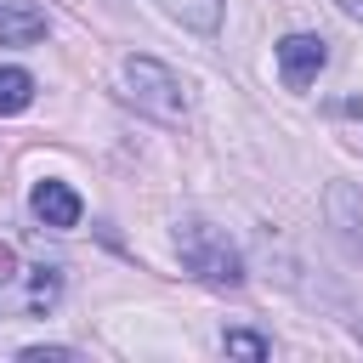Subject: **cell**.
<instances>
[{
	"mask_svg": "<svg viewBox=\"0 0 363 363\" xmlns=\"http://www.w3.org/2000/svg\"><path fill=\"white\" fill-rule=\"evenodd\" d=\"M176 255H182V267L199 284H210V289H244V255H238V244L221 227H210L204 216L176 221Z\"/></svg>",
	"mask_w": 363,
	"mask_h": 363,
	"instance_id": "obj_1",
	"label": "cell"
},
{
	"mask_svg": "<svg viewBox=\"0 0 363 363\" xmlns=\"http://www.w3.org/2000/svg\"><path fill=\"white\" fill-rule=\"evenodd\" d=\"M119 91H125V102L136 113H147L159 125H182L187 119V85L153 57H125L119 62Z\"/></svg>",
	"mask_w": 363,
	"mask_h": 363,
	"instance_id": "obj_2",
	"label": "cell"
},
{
	"mask_svg": "<svg viewBox=\"0 0 363 363\" xmlns=\"http://www.w3.org/2000/svg\"><path fill=\"white\" fill-rule=\"evenodd\" d=\"M329 62V40L323 34H284L278 40V79L289 91H306Z\"/></svg>",
	"mask_w": 363,
	"mask_h": 363,
	"instance_id": "obj_3",
	"label": "cell"
},
{
	"mask_svg": "<svg viewBox=\"0 0 363 363\" xmlns=\"http://www.w3.org/2000/svg\"><path fill=\"white\" fill-rule=\"evenodd\" d=\"M28 210L45 221V227H57V233H68V227H79V193L68 187V182H57V176H45V182H34V193H28Z\"/></svg>",
	"mask_w": 363,
	"mask_h": 363,
	"instance_id": "obj_4",
	"label": "cell"
},
{
	"mask_svg": "<svg viewBox=\"0 0 363 363\" xmlns=\"http://www.w3.org/2000/svg\"><path fill=\"white\" fill-rule=\"evenodd\" d=\"M45 40V11L34 0H6L0 6V45H40Z\"/></svg>",
	"mask_w": 363,
	"mask_h": 363,
	"instance_id": "obj_5",
	"label": "cell"
},
{
	"mask_svg": "<svg viewBox=\"0 0 363 363\" xmlns=\"http://www.w3.org/2000/svg\"><path fill=\"white\" fill-rule=\"evenodd\" d=\"M57 301H62V267H45V261L28 267V295H23V306L40 318V312H51Z\"/></svg>",
	"mask_w": 363,
	"mask_h": 363,
	"instance_id": "obj_6",
	"label": "cell"
},
{
	"mask_svg": "<svg viewBox=\"0 0 363 363\" xmlns=\"http://www.w3.org/2000/svg\"><path fill=\"white\" fill-rule=\"evenodd\" d=\"M182 28H193V34H216L221 28V0H159Z\"/></svg>",
	"mask_w": 363,
	"mask_h": 363,
	"instance_id": "obj_7",
	"label": "cell"
},
{
	"mask_svg": "<svg viewBox=\"0 0 363 363\" xmlns=\"http://www.w3.org/2000/svg\"><path fill=\"white\" fill-rule=\"evenodd\" d=\"M34 102V74L28 68H0V119H17Z\"/></svg>",
	"mask_w": 363,
	"mask_h": 363,
	"instance_id": "obj_8",
	"label": "cell"
},
{
	"mask_svg": "<svg viewBox=\"0 0 363 363\" xmlns=\"http://www.w3.org/2000/svg\"><path fill=\"white\" fill-rule=\"evenodd\" d=\"M221 352H233V357H272V340L255 335V329H227L221 335Z\"/></svg>",
	"mask_w": 363,
	"mask_h": 363,
	"instance_id": "obj_9",
	"label": "cell"
},
{
	"mask_svg": "<svg viewBox=\"0 0 363 363\" xmlns=\"http://www.w3.org/2000/svg\"><path fill=\"white\" fill-rule=\"evenodd\" d=\"M17 357H23V363H68L74 346H23Z\"/></svg>",
	"mask_w": 363,
	"mask_h": 363,
	"instance_id": "obj_10",
	"label": "cell"
},
{
	"mask_svg": "<svg viewBox=\"0 0 363 363\" xmlns=\"http://www.w3.org/2000/svg\"><path fill=\"white\" fill-rule=\"evenodd\" d=\"M17 278V255H11V244H0V289Z\"/></svg>",
	"mask_w": 363,
	"mask_h": 363,
	"instance_id": "obj_11",
	"label": "cell"
},
{
	"mask_svg": "<svg viewBox=\"0 0 363 363\" xmlns=\"http://www.w3.org/2000/svg\"><path fill=\"white\" fill-rule=\"evenodd\" d=\"M340 11H346V17H357V23H363V0H340Z\"/></svg>",
	"mask_w": 363,
	"mask_h": 363,
	"instance_id": "obj_12",
	"label": "cell"
}]
</instances>
